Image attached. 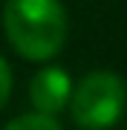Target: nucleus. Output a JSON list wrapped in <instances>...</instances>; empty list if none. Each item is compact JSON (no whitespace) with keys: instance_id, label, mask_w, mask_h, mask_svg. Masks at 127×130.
Instances as JSON below:
<instances>
[{"instance_id":"obj_1","label":"nucleus","mask_w":127,"mask_h":130,"mask_svg":"<svg viewBox=\"0 0 127 130\" xmlns=\"http://www.w3.org/2000/svg\"><path fill=\"white\" fill-rule=\"evenodd\" d=\"M3 29L17 55L49 61L64 49L66 9L61 0H6Z\"/></svg>"},{"instance_id":"obj_2","label":"nucleus","mask_w":127,"mask_h":130,"mask_svg":"<svg viewBox=\"0 0 127 130\" xmlns=\"http://www.w3.org/2000/svg\"><path fill=\"white\" fill-rule=\"evenodd\" d=\"M124 107H127V84L121 75L107 70L89 72L72 90V98H69L72 119L87 130L113 127L121 119Z\"/></svg>"},{"instance_id":"obj_3","label":"nucleus","mask_w":127,"mask_h":130,"mask_svg":"<svg viewBox=\"0 0 127 130\" xmlns=\"http://www.w3.org/2000/svg\"><path fill=\"white\" fill-rule=\"evenodd\" d=\"M72 81L61 67H43L32 75L29 84V98H32L35 113L41 116H52V113L64 110V104H69L72 98Z\"/></svg>"},{"instance_id":"obj_4","label":"nucleus","mask_w":127,"mask_h":130,"mask_svg":"<svg viewBox=\"0 0 127 130\" xmlns=\"http://www.w3.org/2000/svg\"><path fill=\"white\" fill-rule=\"evenodd\" d=\"M3 130H61L52 116H41V113H23V116L12 119Z\"/></svg>"},{"instance_id":"obj_5","label":"nucleus","mask_w":127,"mask_h":130,"mask_svg":"<svg viewBox=\"0 0 127 130\" xmlns=\"http://www.w3.org/2000/svg\"><path fill=\"white\" fill-rule=\"evenodd\" d=\"M9 93H12V70H9V64H6V58L0 55V110L9 101Z\"/></svg>"}]
</instances>
